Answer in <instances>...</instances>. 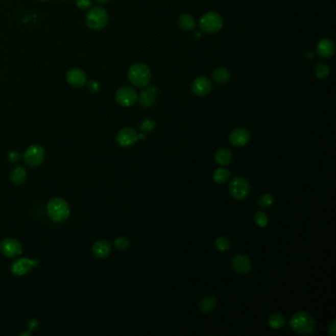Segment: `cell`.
<instances>
[{
	"label": "cell",
	"mask_w": 336,
	"mask_h": 336,
	"mask_svg": "<svg viewBox=\"0 0 336 336\" xmlns=\"http://www.w3.org/2000/svg\"><path fill=\"white\" fill-rule=\"evenodd\" d=\"M158 88L154 85H147L142 90L138 96V102L141 107L144 109H149L153 107L156 101V97L158 95Z\"/></svg>",
	"instance_id": "obj_12"
},
{
	"label": "cell",
	"mask_w": 336,
	"mask_h": 336,
	"mask_svg": "<svg viewBox=\"0 0 336 336\" xmlns=\"http://www.w3.org/2000/svg\"><path fill=\"white\" fill-rule=\"evenodd\" d=\"M46 211L50 218L57 223L65 221L70 215V207L68 202L60 197H54L51 199L47 203Z\"/></svg>",
	"instance_id": "obj_2"
},
{
	"label": "cell",
	"mask_w": 336,
	"mask_h": 336,
	"mask_svg": "<svg viewBox=\"0 0 336 336\" xmlns=\"http://www.w3.org/2000/svg\"><path fill=\"white\" fill-rule=\"evenodd\" d=\"M27 179V172L23 167H16L10 173V181L15 185L23 184Z\"/></svg>",
	"instance_id": "obj_20"
},
{
	"label": "cell",
	"mask_w": 336,
	"mask_h": 336,
	"mask_svg": "<svg viewBox=\"0 0 336 336\" xmlns=\"http://www.w3.org/2000/svg\"><path fill=\"white\" fill-rule=\"evenodd\" d=\"M199 27L206 34H216L223 27V19L216 12H207L200 18Z\"/></svg>",
	"instance_id": "obj_5"
},
{
	"label": "cell",
	"mask_w": 336,
	"mask_h": 336,
	"mask_svg": "<svg viewBox=\"0 0 336 336\" xmlns=\"http://www.w3.org/2000/svg\"><path fill=\"white\" fill-rule=\"evenodd\" d=\"M329 73H330L329 66L324 63H318L315 68V75L320 80H323V79L327 78Z\"/></svg>",
	"instance_id": "obj_26"
},
{
	"label": "cell",
	"mask_w": 336,
	"mask_h": 336,
	"mask_svg": "<svg viewBox=\"0 0 336 336\" xmlns=\"http://www.w3.org/2000/svg\"><path fill=\"white\" fill-rule=\"evenodd\" d=\"M93 254L95 257L100 258V259H104L110 256L111 252H112V245L106 241V239H101L96 242L93 245Z\"/></svg>",
	"instance_id": "obj_18"
},
{
	"label": "cell",
	"mask_w": 336,
	"mask_h": 336,
	"mask_svg": "<svg viewBox=\"0 0 336 336\" xmlns=\"http://www.w3.org/2000/svg\"><path fill=\"white\" fill-rule=\"evenodd\" d=\"M24 161L29 167H39L42 165L45 158V151L41 145H31L24 153Z\"/></svg>",
	"instance_id": "obj_7"
},
{
	"label": "cell",
	"mask_w": 336,
	"mask_h": 336,
	"mask_svg": "<svg viewBox=\"0 0 336 336\" xmlns=\"http://www.w3.org/2000/svg\"><path fill=\"white\" fill-rule=\"evenodd\" d=\"M130 246V241L126 237H121L114 241V247L119 251H126Z\"/></svg>",
	"instance_id": "obj_31"
},
{
	"label": "cell",
	"mask_w": 336,
	"mask_h": 336,
	"mask_svg": "<svg viewBox=\"0 0 336 336\" xmlns=\"http://www.w3.org/2000/svg\"><path fill=\"white\" fill-rule=\"evenodd\" d=\"M232 268L238 274H247L252 270V261L246 254H237L232 258Z\"/></svg>",
	"instance_id": "obj_14"
},
{
	"label": "cell",
	"mask_w": 336,
	"mask_h": 336,
	"mask_svg": "<svg viewBox=\"0 0 336 336\" xmlns=\"http://www.w3.org/2000/svg\"><path fill=\"white\" fill-rule=\"evenodd\" d=\"M328 332L331 336L335 335V320H332V322L329 324Z\"/></svg>",
	"instance_id": "obj_36"
},
{
	"label": "cell",
	"mask_w": 336,
	"mask_h": 336,
	"mask_svg": "<svg viewBox=\"0 0 336 336\" xmlns=\"http://www.w3.org/2000/svg\"><path fill=\"white\" fill-rule=\"evenodd\" d=\"M76 5L79 9L86 10L92 6V0H76Z\"/></svg>",
	"instance_id": "obj_32"
},
{
	"label": "cell",
	"mask_w": 336,
	"mask_h": 336,
	"mask_svg": "<svg viewBox=\"0 0 336 336\" xmlns=\"http://www.w3.org/2000/svg\"><path fill=\"white\" fill-rule=\"evenodd\" d=\"M155 127H156V123L151 118H145L140 124L141 132L144 134L151 133L154 130Z\"/></svg>",
	"instance_id": "obj_28"
},
{
	"label": "cell",
	"mask_w": 336,
	"mask_h": 336,
	"mask_svg": "<svg viewBox=\"0 0 336 336\" xmlns=\"http://www.w3.org/2000/svg\"><path fill=\"white\" fill-rule=\"evenodd\" d=\"M274 203V197L271 194L262 195L257 200V205L261 208H269Z\"/></svg>",
	"instance_id": "obj_27"
},
{
	"label": "cell",
	"mask_w": 336,
	"mask_h": 336,
	"mask_svg": "<svg viewBox=\"0 0 336 336\" xmlns=\"http://www.w3.org/2000/svg\"><path fill=\"white\" fill-rule=\"evenodd\" d=\"M251 190L250 182L244 177H236L229 184V191L232 197L237 200H243L249 196Z\"/></svg>",
	"instance_id": "obj_6"
},
{
	"label": "cell",
	"mask_w": 336,
	"mask_h": 336,
	"mask_svg": "<svg viewBox=\"0 0 336 336\" xmlns=\"http://www.w3.org/2000/svg\"><path fill=\"white\" fill-rule=\"evenodd\" d=\"M215 247L219 252H227L231 248V242L229 238L220 237L215 241Z\"/></svg>",
	"instance_id": "obj_29"
},
{
	"label": "cell",
	"mask_w": 336,
	"mask_h": 336,
	"mask_svg": "<svg viewBox=\"0 0 336 336\" xmlns=\"http://www.w3.org/2000/svg\"><path fill=\"white\" fill-rule=\"evenodd\" d=\"M109 23L108 12L101 7H95L89 10L86 16V25L92 30L100 31L107 27Z\"/></svg>",
	"instance_id": "obj_4"
},
{
	"label": "cell",
	"mask_w": 336,
	"mask_h": 336,
	"mask_svg": "<svg viewBox=\"0 0 336 336\" xmlns=\"http://www.w3.org/2000/svg\"><path fill=\"white\" fill-rule=\"evenodd\" d=\"M213 89V85L209 78L206 76H200L196 78L191 84L193 93L198 97H205L209 95Z\"/></svg>",
	"instance_id": "obj_13"
},
{
	"label": "cell",
	"mask_w": 336,
	"mask_h": 336,
	"mask_svg": "<svg viewBox=\"0 0 336 336\" xmlns=\"http://www.w3.org/2000/svg\"><path fill=\"white\" fill-rule=\"evenodd\" d=\"M7 159H8V161L10 163L14 164V163L19 162V160L21 159V155H20L19 152H17V151H10L8 153V155H7Z\"/></svg>",
	"instance_id": "obj_33"
},
{
	"label": "cell",
	"mask_w": 336,
	"mask_h": 336,
	"mask_svg": "<svg viewBox=\"0 0 336 336\" xmlns=\"http://www.w3.org/2000/svg\"><path fill=\"white\" fill-rule=\"evenodd\" d=\"M63 1H65V0H63Z\"/></svg>",
	"instance_id": "obj_39"
},
{
	"label": "cell",
	"mask_w": 336,
	"mask_h": 336,
	"mask_svg": "<svg viewBox=\"0 0 336 336\" xmlns=\"http://www.w3.org/2000/svg\"><path fill=\"white\" fill-rule=\"evenodd\" d=\"M38 325H39V322H38L37 320H35V319H32V320H30V321H29L28 324H27V326H28V329L30 330V331H32V330H35V329L38 327Z\"/></svg>",
	"instance_id": "obj_35"
},
{
	"label": "cell",
	"mask_w": 336,
	"mask_h": 336,
	"mask_svg": "<svg viewBox=\"0 0 336 336\" xmlns=\"http://www.w3.org/2000/svg\"><path fill=\"white\" fill-rule=\"evenodd\" d=\"M290 327L301 335L311 334L316 330L315 319L306 311L296 313L289 322Z\"/></svg>",
	"instance_id": "obj_1"
},
{
	"label": "cell",
	"mask_w": 336,
	"mask_h": 336,
	"mask_svg": "<svg viewBox=\"0 0 336 336\" xmlns=\"http://www.w3.org/2000/svg\"><path fill=\"white\" fill-rule=\"evenodd\" d=\"M230 178V172L226 169H217L213 173V180L217 183H224Z\"/></svg>",
	"instance_id": "obj_25"
},
{
	"label": "cell",
	"mask_w": 336,
	"mask_h": 336,
	"mask_svg": "<svg viewBox=\"0 0 336 336\" xmlns=\"http://www.w3.org/2000/svg\"><path fill=\"white\" fill-rule=\"evenodd\" d=\"M217 306V301L213 296H205L200 302V310L203 314H209L213 311Z\"/></svg>",
	"instance_id": "obj_22"
},
{
	"label": "cell",
	"mask_w": 336,
	"mask_h": 336,
	"mask_svg": "<svg viewBox=\"0 0 336 336\" xmlns=\"http://www.w3.org/2000/svg\"><path fill=\"white\" fill-rule=\"evenodd\" d=\"M0 252L7 257H16L22 254L23 246L17 238H4L0 242Z\"/></svg>",
	"instance_id": "obj_9"
},
{
	"label": "cell",
	"mask_w": 336,
	"mask_h": 336,
	"mask_svg": "<svg viewBox=\"0 0 336 336\" xmlns=\"http://www.w3.org/2000/svg\"><path fill=\"white\" fill-rule=\"evenodd\" d=\"M232 152L227 148H221L215 153V161L221 166L229 165L232 161Z\"/></svg>",
	"instance_id": "obj_21"
},
{
	"label": "cell",
	"mask_w": 336,
	"mask_h": 336,
	"mask_svg": "<svg viewBox=\"0 0 336 336\" xmlns=\"http://www.w3.org/2000/svg\"><path fill=\"white\" fill-rule=\"evenodd\" d=\"M96 1L100 4H105V3H108L110 0H96Z\"/></svg>",
	"instance_id": "obj_37"
},
{
	"label": "cell",
	"mask_w": 336,
	"mask_h": 336,
	"mask_svg": "<svg viewBox=\"0 0 336 336\" xmlns=\"http://www.w3.org/2000/svg\"><path fill=\"white\" fill-rule=\"evenodd\" d=\"M66 81L74 88H81L87 83V76L80 68H71L66 72Z\"/></svg>",
	"instance_id": "obj_16"
},
{
	"label": "cell",
	"mask_w": 336,
	"mask_h": 336,
	"mask_svg": "<svg viewBox=\"0 0 336 336\" xmlns=\"http://www.w3.org/2000/svg\"><path fill=\"white\" fill-rule=\"evenodd\" d=\"M229 140L233 146L242 147V146L247 145L250 142L251 133L246 128H237L230 133Z\"/></svg>",
	"instance_id": "obj_15"
},
{
	"label": "cell",
	"mask_w": 336,
	"mask_h": 336,
	"mask_svg": "<svg viewBox=\"0 0 336 336\" xmlns=\"http://www.w3.org/2000/svg\"><path fill=\"white\" fill-rule=\"evenodd\" d=\"M212 78L218 84H226L231 79V73L225 67H219L212 72Z\"/></svg>",
	"instance_id": "obj_19"
},
{
	"label": "cell",
	"mask_w": 336,
	"mask_h": 336,
	"mask_svg": "<svg viewBox=\"0 0 336 336\" xmlns=\"http://www.w3.org/2000/svg\"><path fill=\"white\" fill-rule=\"evenodd\" d=\"M87 86H88L89 91L92 92V93H98L100 91V84H99L98 81H96V80L89 81Z\"/></svg>",
	"instance_id": "obj_34"
},
{
	"label": "cell",
	"mask_w": 336,
	"mask_h": 336,
	"mask_svg": "<svg viewBox=\"0 0 336 336\" xmlns=\"http://www.w3.org/2000/svg\"><path fill=\"white\" fill-rule=\"evenodd\" d=\"M38 266H39L38 260L30 259L27 257H21L13 262L10 270H11V273L15 276H24V275L28 274L34 267Z\"/></svg>",
	"instance_id": "obj_10"
},
{
	"label": "cell",
	"mask_w": 336,
	"mask_h": 336,
	"mask_svg": "<svg viewBox=\"0 0 336 336\" xmlns=\"http://www.w3.org/2000/svg\"><path fill=\"white\" fill-rule=\"evenodd\" d=\"M317 53H318V56H321L322 58H330L335 53L334 42L327 38L322 39L320 42H318Z\"/></svg>",
	"instance_id": "obj_17"
},
{
	"label": "cell",
	"mask_w": 336,
	"mask_h": 336,
	"mask_svg": "<svg viewBox=\"0 0 336 336\" xmlns=\"http://www.w3.org/2000/svg\"><path fill=\"white\" fill-rule=\"evenodd\" d=\"M138 98L136 90L130 86H124L119 88L115 94V101L122 107L133 106Z\"/></svg>",
	"instance_id": "obj_8"
},
{
	"label": "cell",
	"mask_w": 336,
	"mask_h": 336,
	"mask_svg": "<svg viewBox=\"0 0 336 336\" xmlns=\"http://www.w3.org/2000/svg\"><path fill=\"white\" fill-rule=\"evenodd\" d=\"M115 140L122 147H129L137 142L138 133L132 127H125L117 132Z\"/></svg>",
	"instance_id": "obj_11"
},
{
	"label": "cell",
	"mask_w": 336,
	"mask_h": 336,
	"mask_svg": "<svg viewBox=\"0 0 336 336\" xmlns=\"http://www.w3.org/2000/svg\"><path fill=\"white\" fill-rule=\"evenodd\" d=\"M41 1H49V0H41Z\"/></svg>",
	"instance_id": "obj_38"
},
{
	"label": "cell",
	"mask_w": 336,
	"mask_h": 336,
	"mask_svg": "<svg viewBox=\"0 0 336 336\" xmlns=\"http://www.w3.org/2000/svg\"><path fill=\"white\" fill-rule=\"evenodd\" d=\"M128 79L133 86L144 88L150 83L151 70L144 63H135L128 70Z\"/></svg>",
	"instance_id": "obj_3"
},
{
	"label": "cell",
	"mask_w": 336,
	"mask_h": 336,
	"mask_svg": "<svg viewBox=\"0 0 336 336\" xmlns=\"http://www.w3.org/2000/svg\"><path fill=\"white\" fill-rule=\"evenodd\" d=\"M178 24L184 31H191L196 28V20L189 14L181 15L178 19Z\"/></svg>",
	"instance_id": "obj_24"
},
{
	"label": "cell",
	"mask_w": 336,
	"mask_h": 336,
	"mask_svg": "<svg viewBox=\"0 0 336 336\" xmlns=\"http://www.w3.org/2000/svg\"><path fill=\"white\" fill-rule=\"evenodd\" d=\"M267 322H268V325L272 329L276 330V329H280L285 325L286 319L284 318V316H282L279 313H273L272 315L269 316Z\"/></svg>",
	"instance_id": "obj_23"
},
{
	"label": "cell",
	"mask_w": 336,
	"mask_h": 336,
	"mask_svg": "<svg viewBox=\"0 0 336 336\" xmlns=\"http://www.w3.org/2000/svg\"><path fill=\"white\" fill-rule=\"evenodd\" d=\"M254 222L260 228H265L268 224V217L265 212L258 211L254 215Z\"/></svg>",
	"instance_id": "obj_30"
}]
</instances>
